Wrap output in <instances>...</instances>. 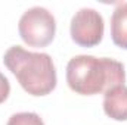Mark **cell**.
Here are the masks:
<instances>
[{"label": "cell", "instance_id": "1", "mask_svg": "<svg viewBox=\"0 0 127 125\" xmlns=\"http://www.w3.org/2000/svg\"><path fill=\"white\" fill-rule=\"evenodd\" d=\"M66 83L74 93L93 96L124 84L126 71L123 63L115 59L78 55L66 65Z\"/></svg>", "mask_w": 127, "mask_h": 125}, {"label": "cell", "instance_id": "2", "mask_svg": "<svg viewBox=\"0 0 127 125\" xmlns=\"http://www.w3.org/2000/svg\"><path fill=\"white\" fill-rule=\"evenodd\" d=\"M3 63L31 96H46L56 87V68L47 53L28 52L21 46H12L4 53Z\"/></svg>", "mask_w": 127, "mask_h": 125}, {"label": "cell", "instance_id": "3", "mask_svg": "<svg viewBox=\"0 0 127 125\" xmlns=\"http://www.w3.org/2000/svg\"><path fill=\"white\" fill-rule=\"evenodd\" d=\"M18 31L25 44L31 47H46L55 38V16L46 7L32 6L19 18Z\"/></svg>", "mask_w": 127, "mask_h": 125}, {"label": "cell", "instance_id": "4", "mask_svg": "<svg viewBox=\"0 0 127 125\" xmlns=\"http://www.w3.org/2000/svg\"><path fill=\"white\" fill-rule=\"evenodd\" d=\"M103 18L92 7H81L71 19L69 32L75 44L81 47H93L102 41L103 37Z\"/></svg>", "mask_w": 127, "mask_h": 125}, {"label": "cell", "instance_id": "5", "mask_svg": "<svg viewBox=\"0 0 127 125\" xmlns=\"http://www.w3.org/2000/svg\"><path fill=\"white\" fill-rule=\"evenodd\" d=\"M103 112L114 121H127V85H115L105 93Z\"/></svg>", "mask_w": 127, "mask_h": 125}, {"label": "cell", "instance_id": "6", "mask_svg": "<svg viewBox=\"0 0 127 125\" xmlns=\"http://www.w3.org/2000/svg\"><path fill=\"white\" fill-rule=\"evenodd\" d=\"M111 38L115 46L127 50V1L118 3L112 12Z\"/></svg>", "mask_w": 127, "mask_h": 125}, {"label": "cell", "instance_id": "7", "mask_svg": "<svg viewBox=\"0 0 127 125\" xmlns=\"http://www.w3.org/2000/svg\"><path fill=\"white\" fill-rule=\"evenodd\" d=\"M6 125H44V122L34 112H18L9 118Z\"/></svg>", "mask_w": 127, "mask_h": 125}, {"label": "cell", "instance_id": "8", "mask_svg": "<svg viewBox=\"0 0 127 125\" xmlns=\"http://www.w3.org/2000/svg\"><path fill=\"white\" fill-rule=\"evenodd\" d=\"M10 94V84H9V80L0 72V104L9 97Z\"/></svg>", "mask_w": 127, "mask_h": 125}]
</instances>
